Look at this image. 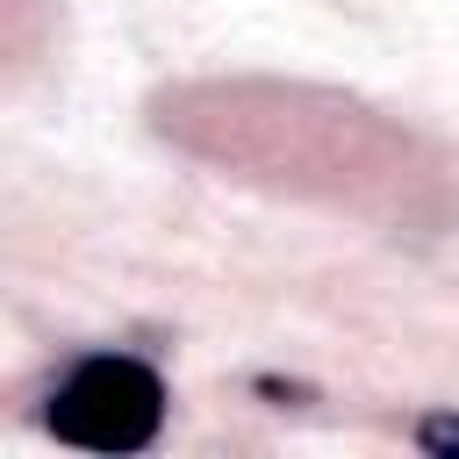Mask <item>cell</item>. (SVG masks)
Segmentation results:
<instances>
[{"instance_id":"cell-1","label":"cell","mask_w":459,"mask_h":459,"mask_svg":"<svg viewBox=\"0 0 459 459\" xmlns=\"http://www.w3.org/2000/svg\"><path fill=\"white\" fill-rule=\"evenodd\" d=\"M158 423H165V387L136 359H86L50 402V430L86 452H136L158 437Z\"/></svg>"},{"instance_id":"cell-2","label":"cell","mask_w":459,"mask_h":459,"mask_svg":"<svg viewBox=\"0 0 459 459\" xmlns=\"http://www.w3.org/2000/svg\"><path fill=\"white\" fill-rule=\"evenodd\" d=\"M423 445L430 452H459V416H430L423 423Z\"/></svg>"}]
</instances>
